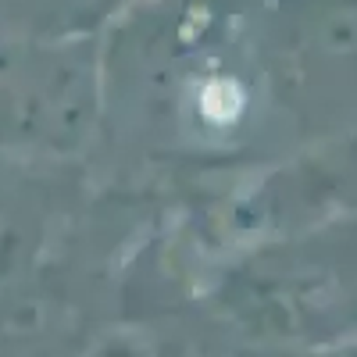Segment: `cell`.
<instances>
[{"instance_id": "obj_1", "label": "cell", "mask_w": 357, "mask_h": 357, "mask_svg": "<svg viewBox=\"0 0 357 357\" xmlns=\"http://www.w3.org/2000/svg\"><path fill=\"white\" fill-rule=\"evenodd\" d=\"M236 107H240V93H236V86L229 82H211L204 89V111L215 114V118H232Z\"/></svg>"}]
</instances>
